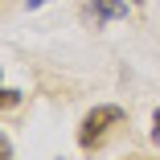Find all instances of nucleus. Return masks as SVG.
<instances>
[{
	"label": "nucleus",
	"instance_id": "nucleus-1",
	"mask_svg": "<svg viewBox=\"0 0 160 160\" xmlns=\"http://www.w3.org/2000/svg\"><path fill=\"white\" fill-rule=\"evenodd\" d=\"M115 123H123V107H94L86 119H82V127H78V144H82V152H94V148H103V140H107V132Z\"/></svg>",
	"mask_w": 160,
	"mask_h": 160
},
{
	"label": "nucleus",
	"instance_id": "nucleus-2",
	"mask_svg": "<svg viewBox=\"0 0 160 160\" xmlns=\"http://www.w3.org/2000/svg\"><path fill=\"white\" fill-rule=\"evenodd\" d=\"M99 17H127V0H94Z\"/></svg>",
	"mask_w": 160,
	"mask_h": 160
},
{
	"label": "nucleus",
	"instance_id": "nucleus-3",
	"mask_svg": "<svg viewBox=\"0 0 160 160\" xmlns=\"http://www.w3.org/2000/svg\"><path fill=\"white\" fill-rule=\"evenodd\" d=\"M17 99H21V90H12V86H8V90H4V107H17Z\"/></svg>",
	"mask_w": 160,
	"mask_h": 160
},
{
	"label": "nucleus",
	"instance_id": "nucleus-4",
	"mask_svg": "<svg viewBox=\"0 0 160 160\" xmlns=\"http://www.w3.org/2000/svg\"><path fill=\"white\" fill-rule=\"evenodd\" d=\"M152 140L160 144V107H156V115H152Z\"/></svg>",
	"mask_w": 160,
	"mask_h": 160
},
{
	"label": "nucleus",
	"instance_id": "nucleus-5",
	"mask_svg": "<svg viewBox=\"0 0 160 160\" xmlns=\"http://www.w3.org/2000/svg\"><path fill=\"white\" fill-rule=\"evenodd\" d=\"M0 156H4V160H12V144H8V136L0 140Z\"/></svg>",
	"mask_w": 160,
	"mask_h": 160
},
{
	"label": "nucleus",
	"instance_id": "nucleus-6",
	"mask_svg": "<svg viewBox=\"0 0 160 160\" xmlns=\"http://www.w3.org/2000/svg\"><path fill=\"white\" fill-rule=\"evenodd\" d=\"M37 4H45V0H29V8H37Z\"/></svg>",
	"mask_w": 160,
	"mask_h": 160
},
{
	"label": "nucleus",
	"instance_id": "nucleus-7",
	"mask_svg": "<svg viewBox=\"0 0 160 160\" xmlns=\"http://www.w3.org/2000/svg\"><path fill=\"white\" fill-rule=\"evenodd\" d=\"M132 4H144V0H132Z\"/></svg>",
	"mask_w": 160,
	"mask_h": 160
}]
</instances>
